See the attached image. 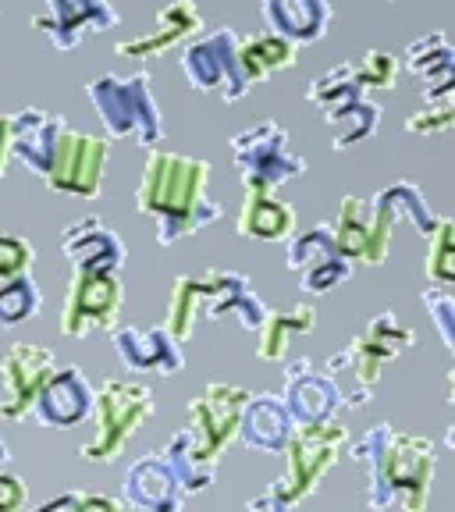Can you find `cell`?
I'll return each mask as SVG.
<instances>
[{
	"label": "cell",
	"mask_w": 455,
	"mask_h": 512,
	"mask_svg": "<svg viewBox=\"0 0 455 512\" xmlns=\"http://www.w3.org/2000/svg\"><path fill=\"white\" fill-rule=\"evenodd\" d=\"M89 416L96 420L93 438L82 445L86 463H114L136 438V431L153 416V392L136 377H107L93 392V409Z\"/></svg>",
	"instance_id": "obj_6"
},
{
	"label": "cell",
	"mask_w": 455,
	"mask_h": 512,
	"mask_svg": "<svg viewBox=\"0 0 455 512\" xmlns=\"http://www.w3.org/2000/svg\"><path fill=\"white\" fill-rule=\"evenodd\" d=\"M402 68H406L409 75H416L420 96H424L427 104L455 100V50L445 32L416 36V40L402 50Z\"/></svg>",
	"instance_id": "obj_21"
},
{
	"label": "cell",
	"mask_w": 455,
	"mask_h": 512,
	"mask_svg": "<svg viewBox=\"0 0 455 512\" xmlns=\"http://www.w3.org/2000/svg\"><path fill=\"white\" fill-rule=\"evenodd\" d=\"M349 445V431L335 420L317 427H296L292 438L285 441L281 456H285V477H278L271 484V491L249 502V509H274L288 512L303 505L313 491L320 488V480L335 470L338 456Z\"/></svg>",
	"instance_id": "obj_3"
},
{
	"label": "cell",
	"mask_w": 455,
	"mask_h": 512,
	"mask_svg": "<svg viewBox=\"0 0 455 512\" xmlns=\"http://www.w3.org/2000/svg\"><path fill=\"white\" fill-rule=\"evenodd\" d=\"M246 285H249L246 274L217 271V267L200 271V274H178L175 288H171L164 328H168L178 342H189L196 324H200V320H221L228 299Z\"/></svg>",
	"instance_id": "obj_10"
},
{
	"label": "cell",
	"mask_w": 455,
	"mask_h": 512,
	"mask_svg": "<svg viewBox=\"0 0 455 512\" xmlns=\"http://www.w3.org/2000/svg\"><path fill=\"white\" fill-rule=\"evenodd\" d=\"M313 328H317V306H310V303L292 306L288 313L267 310L264 324L256 328V356L264 363H281L288 345H292V338L310 335Z\"/></svg>",
	"instance_id": "obj_29"
},
{
	"label": "cell",
	"mask_w": 455,
	"mask_h": 512,
	"mask_svg": "<svg viewBox=\"0 0 455 512\" xmlns=\"http://www.w3.org/2000/svg\"><path fill=\"white\" fill-rule=\"evenodd\" d=\"M57 370V356L47 345L36 342H15L4 360H0V384H4V395H0V420L8 424H22L32 416V406L40 399L43 384L50 381V374Z\"/></svg>",
	"instance_id": "obj_15"
},
{
	"label": "cell",
	"mask_w": 455,
	"mask_h": 512,
	"mask_svg": "<svg viewBox=\"0 0 455 512\" xmlns=\"http://www.w3.org/2000/svg\"><path fill=\"white\" fill-rule=\"evenodd\" d=\"M349 278H352V260L338 256L335 264L317 267V271L303 274V278H299V288H303L306 296H328L331 288H338L342 281H349Z\"/></svg>",
	"instance_id": "obj_40"
},
{
	"label": "cell",
	"mask_w": 455,
	"mask_h": 512,
	"mask_svg": "<svg viewBox=\"0 0 455 512\" xmlns=\"http://www.w3.org/2000/svg\"><path fill=\"white\" fill-rule=\"evenodd\" d=\"M306 100L320 107L324 121L331 125V146L335 150H349V146L363 143L381 128V107L367 100V89L356 79V64H335L324 75L310 82Z\"/></svg>",
	"instance_id": "obj_7"
},
{
	"label": "cell",
	"mask_w": 455,
	"mask_h": 512,
	"mask_svg": "<svg viewBox=\"0 0 455 512\" xmlns=\"http://www.w3.org/2000/svg\"><path fill=\"white\" fill-rule=\"evenodd\" d=\"M64 509L118 512V509H125V502H121V498H111V495H86V491H64V495L47 498V502H43V512H64Z\"/></svg>",
	"instance_id": "obj_39"
},
{
	"label": "cell",
	"mask_w": 455,
	"mask_h": 512,
	"mask_svg": "<svg viewBox=\"0 0 455 512\" xmlns=\"http://www.w3.org/2000/svg\"><path fill=\"white\" fill-rule=\"evenodd\" d=\"M424 274L431 285H452L455 281V221L438 217V224L427 235V264Z\"/></svg>",
	"instance_id": "obj_34"
},
{
	"label": "cell",
	"mask_w": 455,
	"mask_h": 512,
	"mask_svg": "<svg viewBox=\"0 0 455 512\" xmlns=\"http://www.w3.org/2000/svg\"><path fill=\"white\" fill-rule=\"evenodd\" d=\"M32 264H36L32 242L22 239V235L0 232V285L11 278H22V274H32Z\"/></svg>",
	"instance_id": "obj_36"
},
{
	"label": "cell",
	"mask_w": 455,
	"mask_h": 512,
	"mask_svg": "<svg viewBox=\"0 0 455 512\" xmlns=\"http://www.w3.org/2000/svg\"><path fill=\"white\" fill-rule=\"evenodd\" d=\"M8 463V445H4V438H0V466Z\"/></svg>",
	"instance_id": "obj_44"
},
{
	"label": "cell",
	"mask_w": 455,
	"mask_h": 512,
	"mask_svg": "<svg viewBox=\"0 0 455 512\" xmlns=\"http://www.w3.org/2000/svg\"><path fill=\"white\" fill-rule=\"evenodd\" d=\"M352 459L367 470V505L377 512H420L431 498L438 445L420 434H402L377 424L352 445Z\"/></svg>",
	"instance_id": "obj_2"
},
{
	"label": "cell",
	"mask_w": 455,
	"mask_h": 512,
	"mask_svg": "<svg viewBox=\"0 0 455 512\" xmlns=\"http://www.w3.org/2000/svg\"><path fill=\"white\" fill-rule=\"evenodd\" d=\"M207 182V160L150 146L143 164V182L136 189V207L139 214H150L157 221L160 246H175V242L203 232L224 217L221 203L207 196Z\"/></svg>",
	"instance_id": "obj_1"
},
{
	"label": "cell",
	"mask_w": 455,
	"mask_h": 512,
	"mask_svg": "<svg viewBox=\"0 0 455 512\" xmlns=\"http://www.w3.org/2000/svg\"><path fill=\"white\" fill-rule=\"evenodd\" d=\"M455 125V100H441V104H427L406 118V132L413 136H445Z\"/></svg>",
	"instance_id": "obj_38"
},
{
	"label": "cell",
	"mask_w": 455,
	"mask_h": 512,
	"mask_svg": "<svg viewBox=\"0 0 455 512\" xmlns=\"http://www.w3.org/2000/svg\"><path fill=\"white\" fill-rule=\"evenodd\" d=\"M232 160L242 171L246 192H278L306 175V160L288 150V132L278 121H260L232 139Z\"/></svg>",
	"instance_id": "obj_9"
},
{
	"label": "cell",
	"mask_w": 455,
	"mask_h": 512,
	"mask_svg": "<svg viewBox=\"0 0 455 512\" xmlns=\"http://www.w3.org/2000/svg\"><path fill=\"white\" fill-rule=\"evenodd\" d=\"M239 235L256 242H285L296 232V207L278 200L274 192H246L239 210Z\"/></svg>",
	"instance_id": "obj_27"
},
{
	"label": "cell",
	"mask_w": 455,
	"mask_h": 512,
	"mask_svg": "<svg viewBox=\"0 0 455 512\" xmlns=\"http://www.w3.org/2000/svg\"><path fill=\"white\" fill-rule=\"evenodd\" d=\"M160 456L168 459V466L175 470V477L182 480L185 495H200V491H207L210 484H214L217 466H210L207 459L200 456V448H196V441H192L189 427H182Z\"/></svg>",
	"instance_id": "obj_31"
},
{
	"label": "cell",
	"mask_w": 455,
	"mask_h": 512,
	"mask_svg": "<svg viewBox=\"0 0 455 512\" xmlns=\"http://www.w3.org/2000/svg\"><path fill=\"white\" fill-rule=\"evenodd\" d=\"M182 72L196 93H214L224 104H239L249 96V82L239 68V32L221 29L196 32L182 47Z\"/></svg>",
	"instance_id": "obj_8"
},
{
	"label": "cell",
	"mask_w": 455,
	"mask_h": 512,
	"mask_svg": "<svg viewBox=\"0 0 455 512\" xmlns=\"http://www.w3.org/2000/svg\"><path fill=\"white\" fill-rule=\"evenodd\" d=\"M203 29V15L192 0H171L168 8H160L153 15V29L143 32V36H132V40H121L118 57H128V61H157L168 50L182 47L185 40H192L196 32Z\"/></svg>",
	"instance_id": "obj_19"
},
{
	"label": "cell",
	"mask_w": 455,
	"mask_h": 512,
	"mask_svg": "<svg viewBox=\"0 0 455 512\" xmlns=\"http://www.w3.org/2000/svg\"><path fill=\"white\" fill-rule=\"evenodd\" d=\"M399 72H402L399 57L388 54V50H367L363 61L356 64V79L363 82V89H395Z\"/></svg>",
	"instance_id": "obj_35"
},
{
	"label": "cell",
	"mask_w": 455,
	"mask_h": 512,
	"mask_svg": "<svg viewBox=\"0 0 455 512\" xmlns=\"http://www.w3.org/2000/svg\"><path fill=\"white\" fill-rule=\"evenodd\" d=\"M296 431V420L288 413L281 395H249L239 416V434L235 438L249 452H264V456H281L285 441Z\"/></svg>",
	"instance_id": "obj_24"
},
{
	"label": "cell",
	"mask_w": 455,
	"mask_h": 512,
	"mask_svg": "<svg viewBox=\"0 0 455 512\" xmlns=\"http://www.w3.org/2000/svg\"><path fill=\"white\" fill-rule=\"evenodd\" d=\"M86 96L93 100L107 139H136L146 150L164 139V118H160L157 96H153L146 72L100 75V79L86 82Z\"/></svg>",
	"instance_id": "obj_4"
},
{
	"label": "cell",
	"mask_w": 455,
	"mask_h": 512,
	"mask_svg": "<svg viewBox=\"0 0 455 512\" xmlns=\"http://www.w3.org/2000/svg\"><path fill=\"white\" fill-rule=\"evenodd\" d=\"M47 11L32 18V25L54 43L57 50H75L89 36L121 25V15L107 0H43Z\"/></svg>",
	"instance_id": "obj_16"
},
{
	"label": "cell",
	"mask_w": 455,
	"mask_h": 512,
	"mask_svg": "<svg viewBox=\"0 0 455 512\" xmlns=\"http://www.w3.org/2000/svg\"><path fill=\"white\" fill-rule=\"evenodd\" d=\"M8 164H11V118L0 114V178L8 175Z\"/></svg>",
	"instance_id": "obj_43"
},
{
	"label": "cell",
	"mask_w": 455,
	"mask_h": 512,
	"mask_svg": "<svg viewBox=\"0 0 455 512\" xmlns=\"http://www.w3.org/2000/svg\"><path fill=\"white\" fill-rule=\"evenodd\" d=\"M25 505H29V491H25L22 477L4 473V466H0V512H15Z\"/></svg>",
	"instance_id": "obj_42"
},
{
	"label": "cell",
	"mask_w": 455,
	"mask_h": 512,
	"mask_svg": "<svg viewBox=\"0 0 455 512\" xmlns=\"http://www.w3.org/2000/svg\"><path fill=\"white\" fill-rule=\"evenodd\" d=\"M228 313H232V317H239L242 328L256 335V328H260V324H264V317H267V303H264V299H256L253 292H249V285H246V288H239L232 299H228V306H224V317H228Z\"/></svg>",
	"instance_id": "obj_41"
},
{
	"label": "cell",
	"mask_w": 455,
	"mask_h": 512,
	"mask_svg": "<svg viewBox=\"0 0 455 512\" xmlns=\"http://www.w3.org/2000/svg\"><path fill=\"white\" fill-rule=\"evenodd\" d=\"M61 253L79 271H114L125 267V242L114 228H107L104 217H79L61 232Z\"/></svg>",
	"instance_id": "obj_20"
},
{
	"label": "cell",
	"mask_w": 455,
	"mask_h": 512,
	"mask_svg": "<svg viewBox=\"0 0 455 512\" xmlns=\"http://www.w3.org/2000/svg\"><path fill=\"white\" fill-rule=\"evenodd\" d=\"M413 342H416L413 328H406L395 313L384 310V313H377L345 349L331 352L328 374L352 370V381H356V388H352L349 395H342V409H360V406H367V402H374V388L381 384L384 367H388L395 356H402Z\"/></svg>",
	"instance_id": "obj_5"
},
{
	"label": "cell",
	"mask_w": 455,
	"mask_h": 512,
	"mask_svg": "<svg viewBox=\"0 0 455 512\" xmlns=\"http://www.w3.org/2000/svg\"><path fill=\"white\" fill-rule=\"evenodd\" d=\"M367 217H370V207L367 200L360 196H345L342 200V210L335 217V246L345 260L352 264H363V249H367Z\"/></svg>",
	"instance_id": "obj_32"
},
{
	"label": "cell",
	"mask_w": 455,
	"mask_h": 512,
	"mask_svg": "<svg viewBox=\"0 0 455 512\" xmlns=\"http://www.w3.org/2000/svg\"><path fill=\"white\" fill-rule=\"evenodd\" d=\"M260 15L274 36H285L288 43L306 47L328 36L331 4L328 0H260Z\"/></svg>",
	"instance_id": "obj_26"
},
{
	"label": "cell",
	"mask_w": 455,
	"mask_h": 512,
	"mask_svg": "<svg viewBox=\"0 0 455 512\" xmlns=\"http://www.w3.org/2000/svg\"><path fill=\"white\" fill-rule=\"evenodd\" d=\"M93 409V384L86 381L79 367H64L54 370L50 381L43 384L40 399L32 406V416L47 427H75L82 424Z\"/></svg>",
	"instance_id": "obj_23"
},
{
	"label": "cell",
	"mask_w": 455,
	"mask_h": 512,
	"mask_svg": "<svg viewBox=\"0 0 455 512\" xmlns=\"http://www.w3.org/2000/svg\"><path fill=\"white\" fill-rule=\"evenodd\" d=\"M43 310V292L32 274L11 278L0 285V328H18Z\"/></svg>",
	"instance_id": "obj_33"
},
{
	"label": "cell",
	"mask_w": 455,
	"mask_h": 512,
	"mask_svg": "<svg viewBox=\"0 0 455 512\" xmlns=\"http://www.w3.org/2000/svg\"><path fill=\"white\" fill-rule=\"evenodd\" d=\"M296 43H288L285 36L274 32H260V36H239V68L242 79L249 82V89L267 82L271 75L296 68Z\"/></svg>",
	"instance_id": "obj_28"
},
{
	"label": "cell",
	"mask_w": 455,
	"mask_h": 512,
	"mask_svg": "<svg viewBox=\"0 0 455 512\" xmlns=\"http://www.w3.org/2000/svg\"><path fill=\"white\" fill-rule=\"evenodd\" d=\"M64 128L68 125L57 114H47L40 107H25V111H18L11 118V157L22 160L36 178H47Z\"/></svg>",
	"instance_id": "obj_25"
},
{
	"label": "cell",
	"mask_w": 455,
	"mask_h": 512,
	"mask_svg": "<svg viewBox=\"0 0 455 512\" xmlns=\"http://www.w3.org/2000/svg\"><path fill=\"white\" fill-rule=\"evenodd\" d=\"M370 217H367V249H363V264L367 267H381L388 260V249H392V235L395 224L402 217L413 221V228L420 235H431V228L438 224V214L427 207L424 192L416 189L413 182H392L377 192L374 200L367 203Z\"/></svg>",
	"instance_id": "obj_12"
},
{
	"label": "cell",
	"mask_w": 455,
	"mask_h": 512,
	"mask_svg": "<svg viewBox=\"0 0 455 512\" xmlns=\"http://www.w3.org/2000/svg\"><path fill=\"white\" fill-rule=\"evenodd\" d=\"M121 306H125V285L118 274L72 267V281L61 303V335L86 338L93 331H114Z\"/></svg>",
	"instance_id": "obj_11"
},
{
	"label": "cell",
	"mask_w": 455,
	"mask_h": 512,
	"mask_svg": "<svg viewBox=\"0 0 455 512\" xmlns=\"http://www.w3.org/2000/svg\"><path fill=\"white\" fill-rule=\"evenodd\" d=\"M114 352H118V360L125 370L132 374H178L185 367V352L182 342L171 335L164 324L157 328H118L114 331Z\"/></svg>",
	"instance_id": "obj_18"
},
{
	"label": "cell",
	"mask_w": 455,
	"mask_h": 512,
	"mask_svg": "<svg viewBox=\"0 0 455 512\" xmlns=\"http://www.w3.org/2000/svg\"><path fill=\"white\" fill-rule=\"evenodd\" d=\"M285 406L296 420V427H317L328 424L342 413V388L335 374L313 370L310 360H296L285 367Z\"/></svg>",
	"instance_id": "obj_17"
},
{
	"label": "cell",
	"mask_w": 455,
	"mask_h": 512,
	"mask_svg": "<svg viewBox=\"0 0 455 512\" xmlns=\"http://www.w3.org/2000/svg\"><path fill=\"white\" fill-rule=\"evenodd\" d=\"M420 299H424L427 313H431V320H434V328H438L441 345L452 352L455 349V296L448 292V285H431Z\"/></svg>",
	"instance_id": "obj_37"
},
{
	"label": "cell",
	"mask_w": 455,
	"mask_h": 512,
	"mask_svg": "<svg viewBox=\"0 0 455 512\" xmlns=\"http://www.w3.org/2000/svg\"><path fill=\"white\" fill-rule=\"evenodd\" d=\"M107 157H111V143L104 136H89V132L64 128L43 182L54 192H61V196L96 200L100 189H104Z\"/></svg>",
	"instance_id": "obj_13"
},
{
	"label": "cell",
	"mask_w": 455,
	"mask_h": 512,
	"mask_svg": "<svg viewBox=\"0 0 455 512\" xmlns=\"http://www.w3.org/2000/svg\"><path fill=\"white\" fill-rule=\"evenodd\" d=\"M253 392L239 388V384L210 381L196 399L189 402V434L200 448V456L210 466L221 463L224 448L232 445L239 434V416L242 406Z\"/></svg>",
	"instance_id": "obj_14"
},
{
	"label": "cell",
	"mask_w": 455,
	"mask_h": 512,
	"mask_svg": "<svg viewBox=\"0 0 455 512\" xmlns=\"http://www.w3.org/2000/svg\"><path fill=\"white\" fill-rule=\"evenodd\" d=\"M288 249H285V267L292 274H310L317 271V267H328L335 264L338 256V246H335V228H331L328 221L313 224V228H303V232H292L288 235Z\"/></svg>",
	"instance_id": "obj_30"
},
{
	"label": "cell",
	"mask_w": 455,
	"mask_h": 512,
	"mask_svg": "<svg viewBox=\"0 0 455 512\" xmlns=\"http://www.w3.org/2000/svg\"><path fill=\"white\" fill-rule=\"evenodd\" d=\"M185 488L182 480L175 477V470L168 466V459L146 456L139 463L128 466L125 473V498L121 502L128 509H143V512H178L185 505Z\"/></svg>",
	"instance_id": "obj_22"
}]
</instances>
